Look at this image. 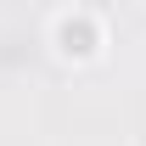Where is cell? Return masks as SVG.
<instances>
[{
  "instance_id": "obj_1",
  "label": "cell",
  "mask_w": 146,
  "mask_h": 146,
  "mask_svg": "<svg viewBox=\"0 0 146 146\" xmlns=\"http://www.w3.org/2000/svg\"><path fill=\"white\" fill-rule=\"evenodd\" d=\"M51 45H56L62 62H96L101 45H107V34H101V23L90 11H62L56 28H51Z\"/></svg>"
}]
</instances>
